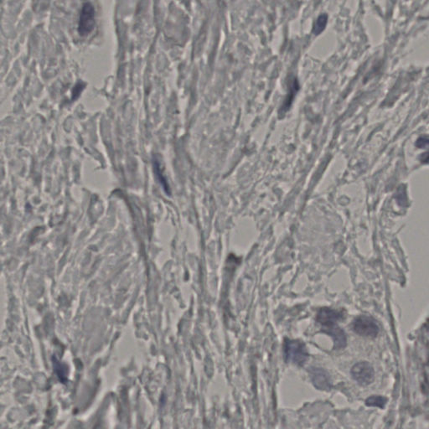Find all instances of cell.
<instances>
[{
	"label": "cell",
	"instance_id": "obj_1",
	"mask_svg": "<svg viewBox=\"0 0 429 429\" xmlns=\"http://www.w3.org/2000/svg\"><path fill=\"white\" fill-rule=\"evenodd\" d=\"M284 357L287 362H291L297 366H303L308 358L305 344L298 339H285Z\"/></svg>",
	"mask_w": 429,
	"mask_h": 429
},
{
	"label": "cell",
	"instance_id": "obj_2",
	"mask_svg": "<svg viewBox=\"0 0 429 429\" xmlns=\"http://www.w3.org/2000/svg\"><path fill=\"white\" fill-rule=\"evenodd\" d=\"M96 23V10L92 3L86 2L82 6L77 31L81 36H87L94 29Z\"/></svg>",
	"mask_w": 429,
	"mask_h": 429
},
{
	"label": "cell",
	"instance_id": "obj_3",
	"mask_svg": "<svg viewBox=\"0 0 429 429\" xmlns=\"http://www.w3.org/2000/svg\"><path fill=\"white\" fill-rule=\"evenodd\" d=\"M352 329L357 335L363 337L375 338L379 333V327L376 321L369 316H362L355 319Z\"/></svg>",
	"mask_w": 429,
	"mask_h": 429
},
{
	"label": "cell",
	"instance_id": "obj_4",
	"mask_svg": "<svg viewBox=\"0 0 429 429\" xmlns=\"http://www.w3.org/2000/svg\"><path fill=\"white\" fill-rule=\"evenodd\" d=\"M352 378L361 385H368L375 380L373 366L367 362H360L355 364L350 371Z\"/></svg>",
	"mask_w": 429,
	"mask_h": 429
},
{
	"label": "cell",
	"instance_id": "obj_5",
	"mask_svg": "<svg viewBox=\"0 0 429 429\" xmlns=\"http://www.w3.org/2000/svg\"><path fill=\"white\" fill-rule=\"evenodd\" d=\"M338 321H330V322L322 324V331L326 333L332 337L334 340V349H344L346 346V335L344 330L339 328L337 325Z\"/></svg>",
	"mask_w": 429,
	"mask_h": 429
},
{
	"label": "cell",
	"instance_id": "obj_6",
	"mask_svg": "<svg viewBox=\"0 0 429 429\" xmlns=\"http://www.w3.org/2000/svg\"><path fill=\"white\" fill-rule=\"evenodd\" d=\"M311 380L317 389L329 390L331 387L330 376L323 369L313 368L310 370Z\"/></svg>",
	"mask_w": 429,
	"mask_h": 429
},
{
	"label": "cell",
	"instance_id": "obj_7",
	"mask_svg": "<svg viewBox=\"0 0 429 429\" xmlns=\"http://www.w3.org/2000/svg\"><path fill=\"white\" fill-rule=\"evenodd\" d=\"M344 318V315L342 312L335 310L330 308H321L317 314L318 322L320 325L325 323L330 322V321H339Z\"/></svg>",
	"mask_w": 429,
	"mask_h": 429
},
{
	"label": "cell",
	"instance_id": "obj_8",
	"mask_svg": "<svg viewBox=\"0 0 429 429\" xmlns=\"http://www.w3.org/2000/svg\"><path fill=\"white\" fill-rule=\"evenodd\" d=\"M387 399L382 396H371L366 400V405L367 407H379L383 409L386 404Z\"/></svg>",
	"mask_w": 429,
	"mask_h": 429
},
{
	"label": "cell",
	"instance_id": "obj_9",
	"mask_svg": "<svg viewBox=\"0 0 429 429\" xmlns=\"http://www.w3.org/2000/svg\"><path fill=\"white\" fill-rule=\"evenodd\" d=\"M326 24H327V16L325 15H320L315 24V28H314L315 34H320L325 29Z\"/></svg>",
	"mask_w": 429,
	"mask_h": 429
},
{
	"label": "cell",
	"instance_id": "obj_10",
	"mask_svg": "<svg viewBox=\"0 0 429 429\" xmlns=\"http://www.w3.org/2000/svg\"><path fill=\"white\" fill-rule=\"evenodd\" d=\"M417 147L421 148H429V138H421L417 140Z\"/></svg>",
	"mask_w": 429,
	"mask_h": 429
}]
</instances>
